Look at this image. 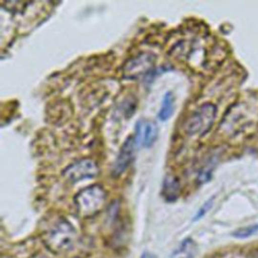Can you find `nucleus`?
Instances as JSON below:
<instances>
[{
    "label": "nucleus",
    "instance_id": "f257e3e1",
    "mask_svg": "<svg viewBox=\"0 0 258 258\" xmlns=\"http://www.w3.org/2000/svg\"><path fill=\"white\" fill-rule=\"evenodd\" d=\"M76 240V231L66 219L56 221L43 235L45 246L53 253H62L70 250Z\"/></svg>",
    "mask_w": 258,
    "mask_h": 258
},
{
    "label": "nucleus",
    "instance_id": "f03ea898",
    "mask_svg": "<svg viewBox=\"0 0 258 258\" xmlns=\"http://www.w3.org/2000/svg\"><path fill=\"white\" fill-rule=\"evenodd\" d=\"M106 191L99 184L81 189L74 198L76 210L82 218H91L102 211L106 202Z\"/></svg>",
    "mask_w": 258,
    "mask_h": 258
},
{
    "label": "nucleus",
    "instance_id": "7ed1b4c3",
    "mask_svg": "<svg viewBox=\"0 0 258 258\" xmlns=\"http://www.w3.org/2000/svg\"><path fill=\"white\" fill-rule=\"evenodd\" d=\"M217 109L213 104L206 103L198 108L185 121L184 131L190 136H203L212 127Z\"/></svg>",
    "mask_w": 258,
    "mask_h": 258
},
{
    "label": "nucleus",
    "instance_id": "20e7f679",
    "mask_svg": "<svg viewBox=\"0 0 258 258\" xmlns=\"http://www.w3.org/2000/svg\"><path fill=\"white\" fill-rule=\"evenodd\" d=\"M155 54L144 51L132 56L122 67V76L128 80H136L149 73L155 64Z\"/></svg>",
    "mask_w": 258,
    "mask_h": 258
},
{
    "label": "nucleus",
    "instance_id": "39448f33",
    "mask_svg": "<svg viewBox=\"0 0 258 258\" xmlns=\"http://www.w3.org/2000/svg\"><path fill=\"white\" fill-rule=\"evenodd\" d=\"M100 172L98 164L90 158H82L68 165L63 171V177L72 183L93 179Z\"/></svg>",
    "mask_w": 258,
    "mask_h": 258
},
{
    "label": "nucleus",
    "instance_id": "423d86ee",
    "mask_svg": "<svg viewBox=\"0 0 258 258\" xmlns=\"http://www.w3.org/2000/svg\"><path fill=\"white\" fill-rule=\"evenodd\" d=\"M158 136V126L152 121H138L135 125L134 140L136 146H143L146 148L151 147L156 141Z\"/></svg>",
    "mask_w": 258,
    "mask_h": 258
},
{
    "label": "nucleus",
    "instance_id": "0eeeda50",
    "mask_svg": "<svg viewBox=\"0 0 258 258\" xmlns=\"http://www.w3.org/2000/svg\"><path fill=\"white\" fill-rule=\"evenodd\" d=\"M136 147L134 137L128 136L124 143L122 144L120 151L115 159L113 169H112V174L114 176H119L123 172L126 171L128 166L130 165L133 156H134V149Z\"/></svg>",
    "mask_w": 258,
    "mask_h": 258
},
{
    "label": "nucleus",
    "instance_id": "6e6552de",
    "mask_svg": "<svg viewBox=\"0 0 258 258\" xmlns=\"http://www.w3.org/2000/svg\"><path fill=\"white\" fill-rule=\"evenodd\" d=\"M180 192L179 181L176 176L168 174L163 178L161 186V196L164 201L172 203L177 200Z\"/></svg>",
    "mask_w": 258,
    "mask_h": 258
},
{
    "label": "nucleus",
    "instance_id": "1a4fd4ad",
    "mask_svg": "<svg viewBox=\"0 0 258 258\" xmlns=\"http://www.w3.org/2000/svg\"><path fill=\"white\" fill-rule=\"evenodd\" d=\"M197 244L190 238L184 239L171 253L170 258H194L197 254Z\"/></svg>",
    "mask_w": 258,
    "mask_h": 258
},
{
    "label": "nucleus",
    "instance_id": "9d476101",
    "mask_svg": "<svg viewBox=\"0 0 258 258\" xmlns=\"http://www.w3.org/2000/svg\"><path fill=\"white\" fill-rule=\"evenodd\" d=\"M174 111V97L171 92H166L161 101V106L158 111V119L166 121L171 117Z\"/></svg>",
    "mask_w": 258,
    "mask_h": 258
},
{
    "label": "nucleus",
    "instance_id": "9b49d317",
    "mask_svg": "<svg viewBox=\"0 0 258 258\" xmlns=\"http://www.w3.org/2000/svg\"><path fill=\"white\" fill-rule=\"evenodd\" d=\"M257 231H258V224L250 225V226L236 230L233 233V236L236 238H247V237H250L253 234H255Z\"/></svg>",
    "mask_w": 258,
    "mask_h": 258
},
{
    "label": "nucleus",
    "instance_id": "f8f14e48",
    "mask_svg": "<svg viewBox=\"0 0 258 258\" xmlns=\"http://www.w3.org/2000/svg\"><path fill=\"white\" fill-rule=\"evenodd\" d=\"M213 204H214V197L211 198L210 200H208V201L200 208V210L198 211V213H197V215H196V217H195L194 220H199V219H201L202 217H204V216L206 215V213L212 208Z\"/></svg>",
    "mask_w": 258,
    "mask_h": 258
},
{
    "label": "nucleus",
    "instance_id": "ddd939ff",
    "mask_svg": "<svg viewBox=\"0 0 258 258\" xmlns=\"http://www.w3.org/2000/svg\"><path fill=\"white\" fill-rule=\"evenodd\" d=\"M140 258H157V257L151 253H144Z\"/></svg>",
    "mask_w": 258,
    "mask_h": 258
}]
</instances>
